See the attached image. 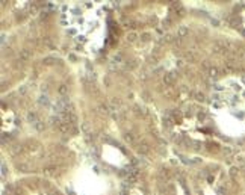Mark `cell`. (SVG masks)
I'll return each mask as SVG.
<instances>
[{
	"label": "cell",
	"mask_w": 245,
	"mask_h": 195,
	"mask_svg": "<svg viewBox=\"0 0 245 195\" xmlns=\"http://www.w3.org/2000/svg\"><path fill=\"white\" fill-rule=\"evenodd\" d=\"M212 52L213 53H227L226 45H224V41H216L212 47Z\"/></svg>",
	"instance_id": "obj_1"
},
{
	"label": "cell",
	"mask_w": 245,
	"mask_h": 195,
	"mask_svg": "<svg viewBox=\"0 0 245 195\" xmlns=\"http://www.w3.org/2000/svg\"><path fill=\"white\" fill-rule=\"evenodd\" d=\"M176 79H177V74L174 73V71H172V73H168V74L164 76V83H165V85H172Z\"/></svg>",
	"instance_id": "obj_2"
},
{
	"label": "cell",
	"mask_w": 245,
	"mask_h": 195,
	"mask_svg": "<svg viewBox=\"0 0 245 195\" xmlns=\"http://www.w3.org/2000/svg\"><path fill=\"white\" fill-rule=\"evenodd\" d=\"M150 151V145L147 144V141H141L139 144H138V153H141V154H147Z\"/></svg>",
	"instance_id": "obj_3"
},
{
	"label": "cell",
	"mask_w": 245,
	"mask_h": 195,
	"mask_svg": "<svg viewBox=\"0 0 245 195\" xmlns=\"http://www.w3.org/2000/svg\"><path fill=\"white\" fill-rule=\"evenodd\" d=\"M17 168H18L21 172H29V171H32L30 163H27V162H20V163L17 165Z\"/></svg>",
	"instance_id": "obj_4"
},
{
	"label": "cell",
	"mask_w": 245,
	"mask_h": 195,
	"mask_svg": "<svg viewBox=\"0 0 245 195\" xmlns=\"http://www.w3.org/2000/svg\"><path fill=\"white\" fill-rule=\"evenodd\" d=\"M209 77H212V79H216L218 76H220V68L218 67H215V65H212V67L209 68Z\"/></svg>",
	"instance_id": "obj_5"
},
{
	"label": "cell",
	"mask_w": 245,
	"mask_h": 195,
	"mask_svg": "<svg viewBox=\"0 0 245 195\" xmlns=\"http://www.w3.org/2000/svg\"><path fill=\"white\" fill-rule=\"evenodd\" d=\"M183 59L186 62H195L197 61V55L194 53V52H186L183 55Z\"/></svg>",
	"instance_id": "obj_6"
},
{
	"label": "cell",
	"mask_w": 245,
	"mask_h": 195,
	"mask_svg": "<svg viewBox=\"0 0 245 195\" xmlns=\"http://www.w3.org/2000/svg\"><path fill=\"white\" fill-rule=\"evenodd\" d=\"M71 124H68V122H61L59 124V132H62V133H68L70 130H71Z\"/></svg>",
	"instance_id": "obj_7"
},
{
	"label": "cell",
	"mask_w": 245,
	"mask_h": 195,
	"mask_svg": "<svg viewBox=\"0 0 245 195\" xmlns=\"http://www.w3.org/2000/svg\"><path fill=\"white\" fill-rule=\"evenodd\" d=\"M30 56H32V53L29 52V50H26V49L20 52V59H21V61H29Z\"/></svg>",
	"instance_id": "obj_8"
},
{
	"label": "cell",
	"mask_w": 245,
	"mask_h": 195,
	"mask_svg": "<svg viewBox=\"0 0 245 195\" xmlns=\"http://www.w3.org/2000/svg\"><path fill=\"white\" fill-rule=\"evenodd\" d=\"M56 62H58V59L56 58H52V56H47V58H44L43 59V64L44 65H56Z\"/></svg>",
	"instance_id": "obj_9"
},
{
	"label": "cell",
	"mask_w": 245,
	"mask_h": 195,
	"mask_svg": "<svg viewBox=\"0 0 245 195\" xmlns=\"http://www.w3.org/2000/svg\"><path fill=\"white\" fill-rule=\"evenodd\" d=\"M176 94H177V91H176V89H172V88H168V89H165V91H164V95H165L166 98L176 97Z\"/></svg>",
	"instance_id": "obj_10"
},
{
	"label": "cell",
	"mask_w": 245,
	"mask_h": 195,
	"mask_svg": "<svg viewBox=\"0 0 245 195\" xmlns=\"http://www.w3.org/2000/svg\"><path fill=\"white\" fill-rule=\"evenodd\" d=\"M43 172H44V176H55L56 174V168L55 166H45Z\"/></svg>",
	"instance_id": "obj_11"
},
{
	"label": "cell",
	"mask_w": 245,
	"mask_h": 195,
	"mask_svg": "<svg viewBox=\"0 0 245 195\" xmlns=\"http://www.w3.org/2000/svg\"><path fill=\"white\" fill-rule=\"evenodd\" d=\"M188 32H189V29H188L186 26H180V27L177 29L178 37H186V35H188Z\"/></svg>",
	"instance_id": "obj_12"
},
{
	"label": "cell",
	"mask_w": 245,
	"mask_h": 195,
	"mask_svg": "<svg viewBox=\"0 0 245 195\" xmlns=\"http://www.w3.org/2000/svg\"><path fill=\"white\" fill-rule=\"evenodd\" d=\"M194 98H195V101H204L206 100V97H204V94L200 91H197L195 94H194Z\"/></svg>",
	"instance_id": "obj_13"
},
{
	"label": "cell",
	"mask_w": 245,
	"mask_h": 195,
	"mask_svg": "<svg viewBox=\"0 0 245 195\" xmlns=\"http://www.w3.org/2000/svg\"><path fill=\"white\" fill-rule=\"evenodd\" d=\"M164 126H165V127H171V126H172V118H171V116H166V118H164Z\"/></svg>",
	"instance_id": "obj_14"
},
{
	"label": "cell",
	"mask_w": 245,
	"mask_h": 195,
	"mask_svg": "<svg viewBox=\"0 0 245 195\" xmlns=\"http://www.w3.org/2000/svg\"><path fill=\"white\" fill-rule=\"evenodd\" d=\"M58 91H59V94H61V95H65V94L68 92V88H67L65 85H61V86H59V89H58Z\"/></svg>",
	"instance_id": "obj_15"
},
{
	"label": "cell",
	"mask_w": 245,
	"mask_h": 195,
	"mask_svg": "<svg viewBox=\"0 0 245 195\" xmlns=\"http://www.w3.org/2000/svg\"><path fill=\"white\" fill-rule=\"evenodd\" d=\"M27 120H29L30 122H35L37 121V114H35V112H30V114L27 115Z\"/></svg>",
	"instance_id": "obj_16"
},
{
	"label": "cell",
	"mask_w": 245,
	"mask_h": 195,
	"mask_svg": "<svg viewBox=\"0 0 245 195\" xmlns=\"http://www.w3.org/2000/svg\"><path fill=\"white\" fill-rule=\"evenodd\" d=\"M44 127H45V126H44V122H39V121H38V122H35V129H37L38 132H43V130H44Z\"/></svg>",
	"instance_id": "obj_17"
},
{
	"label": "cell",
	"mask_w": 245,
	"mask_h": 195,
	"mask_svg": "<svg viewBox=\"0 0 245 195\" xmlns=\"http://www.w3.org/2000/svg\"><path fill=\"white\" fill-rule=\"evenodd\" d=\"M136 38H138V37H136V33H133V32H130L129 35H127V41H130V43H133V41H135Z\"/></svg>",
	"instance_id": "obj_18"
},
{
	"label": "cell",
	"mask_w": 245,
	"mask_h": 195,
	"mask_svg": "<svg viewBox=\"0 0 245 195\" xmlns=\"http://www.w3.org/2000/svg\"><path fill=\"white\" fill-rule=\"evenodd\" d=\"M98 110H100L101 114H109V110H108V106H104V104H100Z\"/></svg>",
	"instance_id": "obj_19"
},
{
	"label": "cell",
	"mask_w": 245,
	"mask_h": 195,
	"mask_svg": "<svg viewBox=\"0 0 245 195\" xmlns=\"http://www.w3.org/2000/svg\"><path fill=\"white\" fill-rule=\"evenodd\" d=\"M124 139L127 141V142H133V135L132 133H126L124 135Z\"/></svg>",
	"instance_id": "obj_20"
},
{
	"label": "cell",
	"mask_w": 245,
	"mask_h": 195,
	"mask_svg": "<svg viewBox=\"0 0 245 195\" xmlns=\"http://www.w3.org/2000/svg\"><path fill=\"white\" fill-rule=\"evenodd\" d=\"M164 41H165V43H172V35L166 33L165 37H164Z\"/></svg>",
	"instance_id": "obj_21"
},
{
	"label": "cell",
	"mask_w": 245,
	"mask_h": 195,
	"mask_svg": "<svg viewBox=\"0 0 245 195\" xmlns=\"http://www.w3.org/2000/svg\"><path fill=\"white\" fill-rule=\"evenodd\" d=\"M141 39H144V41H145V39H150V33H142Z\"/></svg>",
	"instance_id": "obj_22"
},
{
	"label": "cell",
	"mask_w": 245,
	"mask_h": 195,
	"mask_svg": "<svg viewBox=\"0 0 245 195\" xmlns=\"http://www.w3.org/2000/svg\"><path fill=\"white\" fill-rule=\"evenodd\" d=\"M44 41H45V44H47L49 47H53V44H52V39H49V38H45Z\"/></svg>",
	"instance_id": "obj_23"
},
{
	"label": "cell",
	"mask_w": 245,
	"mask_h": 195,
	"mask_svg": "<svg viewBox=\"0 0 245 195\" xmlns=\"http://www.w3.org/2000/svg\"><path fill=\"white\" fill-rule=\"evenodd\" d=\"M230 174H232V177H234L236 174H238V170H236V168H232V171H230Z\"/></svg>",
	"instance_id": "obj_24"
},
{
	"label": "cell",
	"mask_w": 245,
	"mask_h": 195,
	"mask_svg": "<svg viewBox=\"0 0 245 195\" xmlns=\"http://www.w3.org/2000/svg\"><path fill=\"white\" fill-rule=\"evenodd\" d=\"M39 103H43V104H47V98H45V97H41V98H39Z\"/></svg>",
	"instance_id": "obj_25"
},
{
	"label": "cell",
	"mask_w": 245,
	"mask_h": 195,
	"mask_svg": "<svg viewBox=\"0 0 245 195\" xmlns=\"http://www.w3.org/2000/svg\"><path fill=\"white\" fill-rule=\"evenodd\" d=\"M156 21H157V18H156V17H151V18H150V23H156Z\"/></svg>",
	"instance_id": "obj_26"
}]
</instances>
